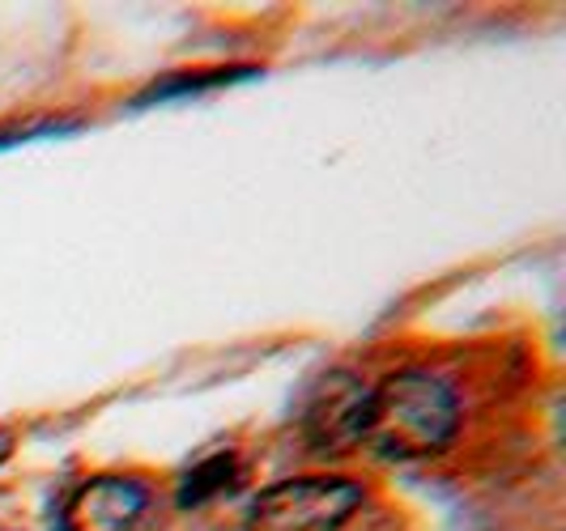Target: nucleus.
Instances as JSON below:
<instances>
[{"label":"nucleus","instance_id":"nucleus-4","mask_svg":"<svg viewBox=\"0 0 566 531\" xmlns=\"http://www.w3.org/2000/svg\"><path fill=\"white\" fill-rule=\"evenodd\" d=\"M149 493L133 476H90L60 510V531H133Z\"/></svg>","mask_w":566,"mask_h":531},{"label":"nucleus","instance_id":"nucleus-3","mask_svg":"<svg viewBox=\"0 0 566 531\" xmlns=\"http://www.w3.org/2000/svg\"><path fill=\"white\" fill-rule=\"evenodd\" d=\"M367 395L370 387L349 374V370H333L319 379L307 408H303V438L324 455H340L354 443H363V417H367Z\"/></svg>","mask_w":566,"mask_h":531},{"label":"nucleus","instance_id":"nucleus-2","mask_svg":"<svg viewBox=\"0 0 566 531\" xmlns=\"http://www.w3.org/2000/svg\"><path fill=\"white\" fill-rule=\"evenodd\" d=\"M363 506V485L345 476H294L269 485L252 506L243 531H340Z\"/></svg>","mask_w":566,"mask_h":531},{"label":"nucleus","instance_id":"nucleus-1","mask_svg":"<svg viewBox=\"0 0 566 531\" xmlns=\"http://www.w3.org/2000/svg\"><path fill=\"white\" fill-rule=\"evenodd\" d=\"M460 429V400L455 392L426 370H397L367 395L363 443L379 459H430L452 447Z\"/></svg>","mask_w":566,"mask_h":531},{"label":"nucleus","instance_id":"nucleus-5","mask_svg":"<svg viewBox=\"0 0 566 531\" xmlns=\"http://www.w3.org/2000/svg\"><path fill=\"white\" fill-rule=\"evenodd\" d=\"M230 480H234V464H230V455H218V459L200 464L197 472H188L184 489H179V502H184V506H200L205 498H213V493L230 489Z\"/></svg>","mask_w":566,"mask_h":531},{"label":"nucleus","instance_id":"nucleus-6","mask_svg":"<svg viewBox=\"0 0 566 531\" xmlns=\"http://www.w3.org/2000/svg\"><path fill=\"white\" fill-rule=\"evenodd\" d=\"M9 455H13V434H9V429H0V464H4Z\"/></svg>","mask_w":566,"mask_h":531}]
</instances>
